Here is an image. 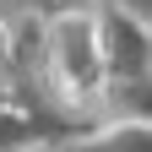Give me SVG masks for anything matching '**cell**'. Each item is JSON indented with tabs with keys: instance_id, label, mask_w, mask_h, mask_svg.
I'll list each match as a JSON object with an SVG mask.
<instances>
[{
	"instance_id": "6da1fadb",
	"label": "cell",
	"mask_w": 152,
	"mask_h": 152,
	"mask_svg": "<svg viewBox=\"0 0 152 152\" xmlns=\"http://www.w3.org/2000/svg\"><path fill=\"white\" fill-rule=\"evenodd\" d=\"M54 82H60L65 98H76V103L103 82V54L92 44V22L87 16H71V22L54 27Z\"/></svg>"
},
{
	"instance_id": "7a4b0ae2",
	"label": "cell",
	"mask_w": 152,
	"mask_h": 152,
	"mask_svg": "<svg viewBox=\"0 0 152 152\" xmlns=\"http://www.w3.org/2000/svg\"><path fill=\"white\" fill-rule=\"evenodd\" d=\"M0 60H6V27H0Z\"/></svg>"
}]
</instances>
